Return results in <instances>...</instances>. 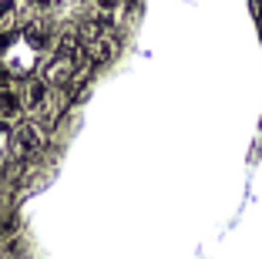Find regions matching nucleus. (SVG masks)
Returning <instances> with one entry per match:
<instances>
[{
  "label": "nucleus",
  "mask_w": 262,
  "mask_h": 259,
  "mask_svg": "<svg viewBox=\"0 0 262 259\" xmlns=\"http://www.w3.org/2000/svg\"><path fill=\"white\" fill-rule=\"evenodd\" d=\"M44 135L47 131L40 128L37 118L17 122L14 128H10V162H20V158H27V155L40 152V148H44Z\"/></svg>",
  "instance_id": "obj_1"
},
{
  "label": "nucleus",
  "mask_w": 262,
  "mask_h": 259,
  "mask_svg": "<svg viewBox=\"0 0 262 259\" xmlns=\"http://www.w3.org/2000/svg\"><path fill=\"white\" fill-rule=\"evenodd\" d=\"M81 44H84V54L94 61V68L98 64H111L118 57V37L115 34H98V37H88Z\"/></svg>",
  "instance_id": "obj_2"
},
{
  "label": "nucleus",
  "mask_w": 262,
  "mask_h": 259,
  "mask_svg": "<svg viewBox=\"0 0 262 259\" xmlns=\"http://www.w3.org/2000/svg\"><path fill=\"white\" fill-rule=\"evenodd\" d=\"M51 91H54V88H51V84L47 81H40V77H34V81H27L20 88V98H24V111H37L40 105H44L47 98H51Z\"/></svg>",
  "instance_id": "obj_3"
},
{
  "label": "nucleus",
  "mask_w": 262,
  "mask_h": 259,
  "mask_svg": "<svg viewBox=\"0 0 262 259\" xmlns=\"http://www.w3.org/2000/svg\"><path fill=\"white\" fill-rule=\"evenodd\" d=\"M17 114H24V98H20V88H0V118L14 122Z\"/></svg>",
  "instance_id": "obj_4"
},
{
  "label": "nucleus",
  "mask_w": 262,
  "mask_h": 259,
  "mask_svg": "<svg viewBox=\"0 0 262 259\" xmlns=\"http://www.w3.org/2000/svg\"><path fill=\"white\" fill-rule=\"evenodd\" d=\"M94 10H104V14H121V0H91Z\"/></svg>",
  "instance_id": "obj_5"
},
{
  "label": "nucleus",
  "mask_w": 262,
  "mask_h": 259,
  "mask_svg": "<svg viewBox=\"0 0 262 259\" xmlns=\"http://www.w3.org/2000/svg\"><path fill=\"white\" fill-rule=\"evenodd\" d=\"M4 148H10V125H7V118H0V152Z\"/></svg>",
  "instance_id": "obj_6"
},
{
  "label": "nucleus",
  "mask_w": 262,
  "mask_h": 259,
  "mask_svg": "<svg viewBox=\"0 0 262 259\" xmlns=\"http://www.w3.org/2000/svg\"><path fill=\"white\" fill-rule=\"evenodd\" d=\"M34 7H51V4H57V0H31Z\"/></svg>",
  "instance_id": "obj_7"
}]
</instances>
